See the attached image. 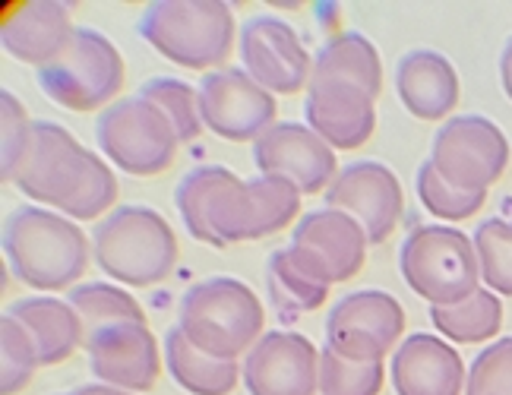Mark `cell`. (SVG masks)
<instances>
[{
	"label": "cell",
	"mask_w": 512,
	"mask_h": 395,
	"mask_svg": "<svg viewBox=\"0 0 512 395\" xmlns=\"http://www.w3.org/2000/svg\"><path fill=\"white\" fill-rule=\"evenodd\" d=\"M367 231L339 209H313L291 231V247L329 285L351 282L367 263Z\"/></svg>",
	"instance_id": "cell-17"
},
{
	"label": "cell",
	"mask_w": 512,
	"mask_h": 395,
	"mask_svg": "<svg viewBox=\"0 0 512 395\" xmlns=\"http://www.w3.org/2000/svg\"><path fill=\"white\" fill-rule=\"evenodd\" d=\"M430 323L452 342H487L503 326V304L490 288H478L456 307H430Z\"/></svg>",
	"instance_id": "cell-27"
},
{
	"label": "cell",
	"mask_w": 512,
	"mask_h": 395,
	"mask_svg": "<svg viewBox=\"0 0 512 395\" xmlns=\"http://www.w3.org/2000/svg\"><path fill=\"white\" fill-rule=\"evenodd\" d=\"M430 162L446 184L465 193H487L509 165L506 133L481 114H459L433 136Z\"/></svg>",
	"instance_id": "cell-9"
},
{
	"label": "cell",
	"mask_w": 512,
	"mask_h": 395,
	"mask_svg": "<svg viewBox=\"0 0 512 395\" xmlns=\"http://www.w3.org/2000/svg\"><path fill=\"white\" fill-rule=\"evenodd\" d=\"M386 383V364L345 361L329 345L320 351V392L323 395H380Z\"/></svg>",
	"instance_id": "cell-31"
},
{
	"label": "cell",
	"mask_w": 512,
	"mask_h": 395,
	"mask_svg": "<svg viewBox=\"0 0 512 395\" xmlns=\"http://www.w3.org/2000/svg\"><path fill=\"white\" fill-rule=\"evenodd\" d=\"M177 326L209 358L238 361L266 335V313L247 282L234 275H212L187 288Z\"/></svg>",
	"instance_id": "cell-3"
},
{
	"label": "cell",
	"mask_w": 512,
	"mask_h": 395,
	"mask_svg": "<svg viewBox=\"0 0 512 395\" xmlns=\"http://www.w3.org/2000/svg\"><path fill=\"white\" fill-rule=\"evenodd\" d=\"M165 364L177 386L193 395H231L238 389V377H244V367H238V361L209 358L187 339L181 326H171L165 332Z\"/></svg>",
	"instance_id": "cell-25"
},
{
	"label": "cell",
	"mask_w": 512,
	"mask_h": 395,
	"mask_svg": "<svg viewBox=\"0 0 512 395\" xmlns=\"http://www.w3.org/2000/svg\"><path fill=\"white\" fill-rule=\"evenodd\" d=\"M396 89L408 114L418 121H440L459 108V73L440 51H408L396 67Z\"/></svg>",
	"instance_id": "cell-21"
},
{
	"label": "cell",
	"mask_w": 512,
	"mask_h": 395,
	"mask_svg": "<svg viewBox=\"0 0 512 395\" xmlns=\"http://www.w3.org/2000/svg\"><path fill=\"white\" fill-rule=\"evenodd\" d=\"M275 98L247 70H212L200 83L203 124L228 143H247L275 127Z\"/></svg>",
	"instance_id": "cell-12"
},
{
	"label": "cell",
	"mask_w": 512,
	"mask_h": 395,
	"mask_svg": "<svg viewBox=\"0 0 512 395\" xmlns=\"http://www.w3.org/2000/svg\"><path fill=\"white\" fill-rule=\"evenodd\" d=\"M326 209L348 212L354 222L367 231L370 244H386L396 234L405 196L396 171L383 162H351L339 171V177L326 190Z\"/></svg>",
	"instance_id": "cell-13"
},
{
	"label": "cell",
	"mask_w": 512,
	"mask_h": 395,
	"mask_svg": "<svg viewBox=\"0 0 512 395\" xmlns=\"http://www.w3.org/2000/svg\"><path fill=\"white\" fill-rule=\"evenodd\" d=\"M241 380L250 395H317L320 348L301 332H266L247 351Z\"/></svg>",
	"instance_id": "cell-16"
},
{
	"label": "cell",
	"mask_w": 512,
	"mask_h": 395,
	"mask_svg": "<svg viewBox=\"0 0 512 395\" xmlns=\"http://www.w3.org/2000/svg\"><path fill=\"white\" fill-rule=\"evenodd\" d=\"M136 29L162 57L187 70L222 67L238 35L225 0H159L143 10Z\"/></svg>",
	"instance_id": "cell-5"
},
{
	"label": "cell",
	"mask_w": 512,
	"mask_h": 395,
	"mask_svg": "<svg viewBox=\"0 0 512 395\" xmlns=\"http://www.w3.org/2000/svg\"><path fill=\"white\" fill-rule=\"evenodd\" d=\"M415 190H418V200L424 203V209L446 222L471 219V215L484 209V203H487V193H465V190H456L452 184H446L440 171L433 168L430 158L421 162V168H418Z\"/></svg>",
	"instance_id": "cell-33"
},
{
	"label": "cell",
	"mask_w": 512,
	"mask_h": 395,
	"mask_svg": "<svg viewBox=\"0 0 512 395\" xmlns=\"http://www.w3.org/2000/svg\"><path fill=\"white\" fill-rule=\"evenodd\" d=\"M392 389L396 395H462L465 361L440 335L415 332L392 354Z\"/></svg>",
	"instance_id": "cell-20"
},
{
	"label": "cell",
	"mask_w": 512,
	"mask_h": 395,
	"mask_svg": "<svg viewBox=\"0 0 512 395\" xmlns=\"http://www.w3.org/2000/svg\"><path fill=\"white\" fill-rule=\"evenodd\" d=\"M95 143L111 162L133 177H155L174 165L177 140L168 117L146 98H121L98 114Z\"/></svg>",
	"instance_id": "cell-8"
},
{
	"label": "cell",
	"mask_w": 512,
	"mask_h": 395,
	"mask_svg": "<svg viewBox=\"0 0 512 395\" xmlns=\"http://www.w3.org/2000/svg\"><path fill=\"white\" fill-rule=\"evenodd\" d=\"M405 332V310L389 291H351L326 316V345L345 361L373 364L383 361L389 348Z\"/></svg>",
	"instance_id": "cell-10"
},
{
	"label": "cell",
	"mask_w": 512,
	"mask_h": 395,
	"mask_svg": "<svg viewBox=\"0 0 512 395\" xmlns=\"http://www.w3.org/2000/svg\"><path fill=\"white\" fill-rule=\"evenodd\" d=\"M475 250L481 263V279L494 294L512 298V222L487 219L475 231Z\"/></svg>",
	"instance_id": "cell-32"
},
{
	"label": "cell",
	"mask_w": 512,
	"mask_h": 395,
	"mask_svg": "<svg viewBox=\"0 0 512 395\" xmlns=\"http://www.w3.org/2000/svg\"><path fill=\"white\" fill-rule=\"evenodd\" d=\"M117 193H121V187H117V177H114L111 165L102 155L92 152V162H89L83 184L76 187V193L61 206V215H67L73 222H92L117 203Z\"/></svg>",
	"instance_id": "cell-34"
},
{
	"label": "cell",
	"mask_w": 512,
	"mask_h": 395,
	"mask_svg": "<svg viewBox=\"0 0 512 395\" xmlns=\"http://www.w3.org/2000/svg\"><path fill=\"white\" fill-rule=\"evenodd\" d=\"M42 367L32 332L4 310L0 316V395H19Z\"/></svg>",
	"instance_id": "cell-30"
},
{
	"label": "cell",
	"mask_w": 512,
	"mask_h": 395,
	"mask_svg": "<svg viewBox=\"0 0 512 395\" xmlns=\"http://www.w3.org/2000/svg\"><path fill=\"white\" fill-rule=\"evenodd\" d=\"M73 23H70V7L57 4V0H35V4L19 7L0 32L4 51L19 64L32 67H48L57 54H61L70 38H73Z\"/></svg>",
	"instance_id": "cell-22"
},
{
	"label": "cell",
	"mask_w": 512,
	"mask_h": 395,
	"mask_svg": "<svg viewBox=\"0 0 512 395\" xmlns=\"http://www.w3.org/2000/svg\"><path fill=\"white\" fill-rule=\"evenodd\" d=\"M253 162L260 174H279L301 190V196L326 193L339 177L336 149L320 140L307 124H275L253 143Z\"/></svg>",
	"instance_id": "cell-14"
},
{
	"label": "cell",
	"mask_w": 512,
	"mask_h": 395,
	"mask_svg": "<svg viewBox=\"0 0 512 395\" xmlns=\"http://www.w3.org/2000/svg\"><path fill=\"white\" fill-rule=\"evenodd\" d=\"M241 61L244 70L266 92L294 95L310 86L313 57L304 42L279 16H250L241 26Z\"/></svg>",
	"instance_id": "cell-15"
},
{
	"label": "cell",
	"mask_w": 512,
	"mask_h": 395,
	"mask_svg": "<svg viewBox=\"0 0 512 395\" xmlns=\"http://www.w3.org/2000/svg\"><path fill=\"white\" fill-rule=\"evenodd\" d=\"M377 98H370L361 86L339 83V79H310L307 86V127L326 140L332 149H361L377 130Z\"/></svg>",
	"instance_id": "cell-19"
},
{
	"label": "cell",
	"mask_w": 512,
	"mask_h": 395,
	"mask_svg": "<svg viewBox=\"0 0 512 395\" xmlns=\"http://www.w3.org/2000/svg\"><path fill=\"white\" fill-rule=\"evenodd\" d=\"M95 263L114 282L152 288L165 282L177 263V237L152 206H121L92 231Z\"/></svg>",
	"instance_id": "cell-4"
},
{
	"label": "cell",
	"mask_w": 512,
	"mask_h": 395,
	"mask_svg": "<svg viewBox=\"0 0 512 395\" xmlns=\"http://www.w3.org/2000/svg\"><path fill=\"white\" fill-rule=\"evenodd\" d=\"M89 237L67 215L23 206L4 222V256L10 272L35 291L76 288L89 269Z\"/></svg>",
	"instance_id": "cell-2"
},
{
	"label": "cell",
	"mask_w": 512,
	"mask_h": 395,
	"mask_svg": "<svg viewBox=\"0 0 512 395\" xmlns=\"http://www.w3.org/2000/svg\"><path fill=\"white\" fill-rule=\"evenodd\" d=\"M10 316L23 323L38 345L42 367H54L73 358V351L86 342L83 320L67 301L57 298H23L7 307Z\"/></svg>",
	"instance_id": "cell-23"
},
{
	"label": "cell",
	"mask_w": 512,
	"mask_h": 395,
	"mask_svg": "<svg viewBox=\"0 0 512 395\" xmlns=\"http://www.w3.org/2000/svg\"><path fill=\"white\" fill-rule=\"evenodd\" d=\"M402 279L430 307H456L481 285L475 241L449 225H415L399 250Z\"/></svg>",
	"instance_id": "cell-6"
},
{
	"label": "cell",
	"mask_w": 512,
	"mask_h": 395,
	"mask_svg": "<svg viewBox=\"0 0 512 395\" xmlns=\"http://www.w3.org/2000/svg\"><path fill=\"white\" fill-rule=\"evenodd\" d=\"M89 162L92 152L76 143V136L67 127L54 121H35L32 146L13 184L38 206L61 209L83 184Z\"/></svg>",
	"instance_id": "cell-11"
},
{
	"label": "cell",
	"mask_w": 512,
	"mask_h": 395,
	"mask_svg": "<svg viewBox=\"0 0 512 395\" xmlns=\"http://www.w3.org/2000/svg\"><path fill=\"white\" fill-rule=\"evenodd\" d=\"M465 395H512V335L490 342L471 361Z\"/></svg>",
	"instance_id": "cell-36"
},
{
	"label": "cell",
	"mask_w": 512,
	"mask_h": 395,
	"mask_svg": "<svg viewBox=\"0 0 512 395\" xmlns=\"http://www.w3.org/2000/svg\"><path fill=\"white\" fill-rule=\"evenodd\" d=\"M310 79H339V83L361 86L370 98L383 92V61L380 51L361 32L332 35L313 57Z\"/></svg>",
	"instance_id": "cell-26"
},
{
	"label": "cell",
	"mask_w": 512,
	"mask_h": 395,
	"mask_svg": "<svg viewBox=\"0 0 512 395\" xmlns=\"http://www.w3.org/2000/svg\"><path fill=\"white\" fill-rule=\"evenodd\" d=\"M500 79H503V92L512 102V35L506 38L503 54H500Z\"/></svg>",
	"instance_id": "cell-37"
},
{
	"label": "cell",
	"mask_w": 512,
	"mask_h": 395,
	"mask_svg": "<svg viewBox=\"0 0 512 395\" xmlns=\"http://www.w3.org/2000/svg\"><path fill=\"white\" fill-rule=\"evenodd\" d=\"M67 304L80 313L86 342L95 332H102L114 323H146V313H143L140 301H136L130 291H124L121 285H108V282L76 285L67 294Z\"/></svg>",
	"instance_id": "cell-28"
},
{
	"label": "cell",
	"mask_w": 512,
	"mask_h": 395,
	"mask_svg": "<svg viewBox=\"0 0 512 395\" xmlns=\"http://www.w3.org/2000/svg\"><path fill=\"white\" fill-rule=\"evenodd\" d=\"M174 206L193 241L228 247L285 231L301 212V190L279 174L241 181L225 165H196L177 184Z\"/></svg>",
	"instance_id": "cell-1"
},
{
	"label": "cell",
	"mask_w": 512,
	"mask_h": 395,
	"mask_svg": "<svg viewBox=\"0 0 512 395\" xmlns=\"http://www.w3.org/2000/svg\"><path fill=\"white\" fill-rule=\"evenodd\" d=\"M92 373L105 386L149 392L162 377L159 339L146 323H114L86 342Z\"/></svg>",
	"instance_id": "cell-18"
},
{
	"label": "cell",
	"mask_w": 512,
	"mask_h": 395,
	"mask_svg": "<svg viewBox=\"0 0 512 395\" xmlns=\"http://www.w3.org/2000/svg\"><path fill=\"white\" fill-rule=\"evenodd\" d=\"M32 127L29 114L23 102L13 92H0V177L4 184H13L19 168H23V158L32 146Z\"/></svg>",
	"instance_id": "cell-35"
},
{
	"label": "cell",
	"mask_w": 512,
	"mask_h": 395,
	"mask_svg": "<svg viewBox=\"0 0 512 395\" xmlns=\"http://www.w3.org/2000/svg\"><path fill=\"white\" fill-rule=\"evenodd\" d=\"M67 395H136V392H127V389H117V386H80V389H73Z\"/></svg>",
	"instance_id": "cell-38"
},
{
	"label": "cell",
	"mask_w": 512,
	"mask_h": 395,
	"mask_svg": "<svg viewBox=\"0 0 512 395\" xmlns=\"http://www.w3.org/2000/svg\"><path fill=\"white\" fill-rule=\"evenodd\" d=\"M266 291L269 304L279 310L285 323L298 320V316L320 310L329 298V282L320 279L304 256L288 247H279L269 253L266 260Z\"/></svg>",
	"instance_id": "cell-24"
},
{
	"label": "cell",
	"mask_w": 512,
	"mask_h": 395,
	"mask_svg": "<svg viewBox=\"0 0 512 395\" xmlns=\"http://www.w3.org/2000/svg\"><path fill=\"white\" fill-rule=\"evenodd\" d=\"M140 98L152 102L168 117V124L174 127L177 140H181V143H193L206 127L203 114H200V89H193L190 83H184V79L152 76L149 83H143Z\"/></svg>",
	"instance_id": "cell-29"
},
{
	"label": "cell",
	"mask_w": 512,
	"mask_h": 395,
	"mask_svg": "<svg viewBox=\"0 0 512 395\" xmlns=\"http://www.w3.org/2000/svg\"><path fill=\"white\" fill-rule=\"evenodd\" d=\"M38 86L67 111L111 108L124 89V57L98 29H76L70 45L38 70Z\"/></svg>",
	"instance_id": "cell-7"
}]
</instances>
